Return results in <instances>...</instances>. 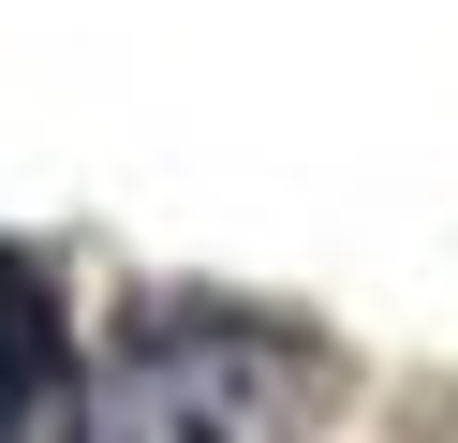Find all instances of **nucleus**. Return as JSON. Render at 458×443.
<instances>
[{
    "instance_id": "1",
    "label": "nucleus",
    "mask_w": 458,
    "mask_h": 443,
    "mask_svg": "<svg viewBox=\"0 0 458 443\" xmlns=\"http://www.w3.org/2000/svg\"><path fill=\"white\" fill-rule=\"evenodd\" d=\"M326 399V354L267 311H133L104 384L74 399V443H296Z\"/></svg>"
},
{
    "instance_id": "2",
    "label": "nucleus",
    "mask_w": 458,
    "mask_h": 443,
    "mask_svg": "<svg viewBox=\"0 0 458 443\" xmlns=\"http://www.w3.org/2000/svg\"><path fill=\"white\" fill-rule=\"evenodd\" d=\"M60 399H74V325H60V281H45L30 251H0V443H30Z\"/></svg>"
}]
</instances>
